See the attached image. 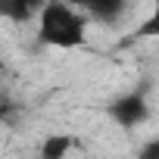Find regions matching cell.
Segmentation results:
<instances>
[{
  "mask_svg": "<svg viewBox=\"0 0 159 159\" xmlns=\"http://www.w3.org/2000/svg\"><path fill=\"white\" fill-rule=\"evenodd\" d=\"M84 38H88V16H81V10H75L66 0H50L44 7L38 19V41L44 47L72 50L81 47Z\"/></svg>",
  "mask_w": 159,
  "mask_h": 159,
  "instance_id": "cell-1",
  "label": "cell"
},
{
  "mask_svg": "<svg viewBox=\"0 0 159 159\" xmlns=\"http://www.w3.org/2000/svg\"><path fill=\"white\" fill-rule=\"evenodd\" d=\"M106 112L119 128H137L150 119V100L143 91H131V94H122L119 100H112Z\"/></svg>",
  "mask_w": 159,
  "mask_h": 159,
  "instance_id": "cell-2",
  "label": "cell"
},
{
  "mask_svg": "<svg viewBox=\"0 0 159 159\" xmlns=\"http://www.w3.org/2000/svg\"><path fill=\"white\" fill-rule=\"evenodd\" d=\"M47 3L50 0H0V13L10 22H31V19H41Z\"/></svg>",
  "mask_w": 159,
  "mask_h": 159,
  "instance_id": "cell-3",
  "label": "cell"
},
{
  "mask_svg": "<svg viewBox=\"0 0 159 159\" xmlns=\"http://www.w3.org/2000/svg\"><path fill=\"white\" fill-rule=\"evenodd\" d=\"M125 10H128V0H88L84 3V13L100 19V22H106V25H112Z\"/></svg>",
  "mask_w": 159,
  "mask_h": 159,
  "instance_id": "cell-4",
  "label": "cell"
},
{
  "mask_svg": "<svg viewBox=\"0 0 159 159\" xmlns=\"http://www.w3.org/2000/svg\"><path fill=\"white\" fill-rule=\"evenodd\" d=\"M72 143H75V137H69V134H50L41 143V159H66Z\"/></svg>",
  "mask_w": 159,
  "mask_h": 159,
  "instance_id": "cell-5",
  "label": "cell"
},
{
  "mask_svg": "<svg viewBox=\"0 0 159 159\" xmlns=\"http://www.w3.org/2000/svg\"><path fill=\"white\" fill-rule=\"evenodd\" d=\"M134 41H143V38H159V0L153 3V10H150V16L134 28V34H131Z\"/></svg>",
  "mask_w": 159,
  "mask_h": 159,
  "instance_id": "cell-6",
  "label": "cell"
},
{
  "mask_svg": "<svg viewBox=\"0 0 159 159\" xmlns=\"http://www.w3.org/2000/svg\"><path fill=\"white\" fill-rule=\"evenodd\" d=\"M137 159H159V137H153V140H147V143L140 147V153H137Z\"/></svg>",
  "mask_w": 159,
  "mask_h": 159,
  "instance_id": "cell-7",
  "label": "cell"
}]
</instances>
